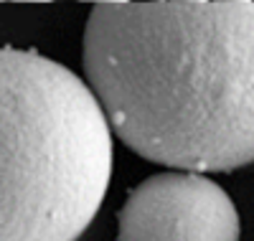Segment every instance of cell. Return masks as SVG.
I'll use <instances>...</instances> for the list:
<instances>
[{
	"instance_id": "obj_2",
	"label": "cell",
	"mask_w": 254,
	"mask_h": 241,
	"mask_svg": "<svg viewBox=\"0 0 254 241\" xmlns=\"http://www.w3.org/2000/svg\"><path fill=\"white\" fill-rule=\"evenodd\" d=\"M0 241H76L112 178V122L97 92L36 51L5 46Z\"/></svg>"
},
{
	"instance_id": "obj_3",
	"label": "cell",
	"mask_w": 254,
	"mask_h": 241,
	"mask_svg": "<svg viewBox=\"0 0 254 241\" xmlns=\"http://www.w3.org/2000/svg\"><path fill=\"white\" fill-rule=\"evenodd\" d=\"M117 241H239L229 193L203 173H158L120 211Z\"/></svg>"
},
{
	"instance_id": "obj_1",
	"label": "cell",
	"mask_w": 254,
	"mask_h": 241,
	"mask_svg": "<svg viewBox=\"0 0 254 241\" xmlns=\"http://www.w3.org/2000/svg\"><path fill=\"white\" fill-rule=\"evenodd\" d=\"M84 69L137 155L196 173L254 163V0L94 5Z\"/></svg>"
},
{
	"instance_id": "obj_4",
	"label": "cell",
	"mask_w": 254,
	"mask_h": 241,
	"mask_svg": "<svg viewBox=\"0 0 254 241\" xmlns=\"http://www.w3.org/2000/svg\"><path fill=\"white\" fill-rule=\"evenodd\" d=\"M81 3H94V5H115V3H132V0H81Z\"/></svg>"
},
{
	"instance_id": "obj_7",
	"label": "cell",
	"mask_w": 254,
	"mask_h": 241,
	"mask_svg": "<svg viewBox=\"0 0 254 241\" xmlns=\"http://www.w3.org/2000/svg\"><path fill=\"white\" fill-rule=\"evenodd\" d=\"M15 3H46V0H15Z\"/></svg>"
},
{
	"instance_id": "obj_6",
	"label": "cell",
	"mask_w": 254,
	"mask_h": 241,
	"mask_svg": "<svg viewBox=\"0 0 254 241\" xmlns=\"http://www.w3.org/2000/svg\"><path fill=\"white\" fill-rule=\"evenodd\" d=\"M176 3H208V0H176Z\"/></svg>"
},
{
	"instance_id": "obj_5",
	"label": "cell",
	"mask_w": 254,
	"mask_h": 241,
	"mask_svg": "<svg viewBox=\"0 0 254 241\" xmlns=\"http://www.w3.org/2000/svg\"><path fill=\"white\" fill-rule=\"evenodd\" d=\"M219 3H252V0H219Z\"/></svg>"
}]
</instances>
